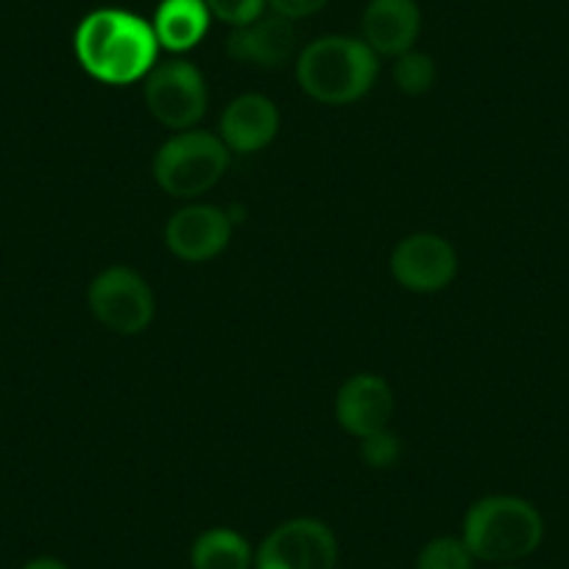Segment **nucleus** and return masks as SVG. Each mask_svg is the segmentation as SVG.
<instances>
[{"instance_id": "obj_1", "label": "nucleus", "mask_w": 569, "mask_h": 569, "mask_svg": "<svg viewBox=\"0 0 569 569\" xmlns=\"http://www.w3.org/2000/svg\"><path fill=\"white\" fill-rule=\"evenodd\" d=\"M73 51L81 70L109 87L142 81L154 70L160 42L154 26L126 9H96L79 23Z\"/></svg>"}, {"instance_id": "obj_2", "label": "nucleus", "mask_w": 569, "mask_h": 569, "mask_svg": "<svg viewBox=\"0 0 569 569\" xmlns=\"http://www.w3.org/2000/svg\"><path fill=\"white\" fill-rule=\"evenodd\" d=\"M463 545L475 561L508 563L533 556L545 541V519L533 502L517 495H489L463 517Z\"/></svg>"}, {"instance_id": "obj_3", "label": "nucleus", "mask_w": 569, "mask_h": 569, "mask_svg": "<svg viewBox=\"0 0 569 569\" xmlns=\"http://www.w3.org/2000/svg\"><path fill=\"white\" fill-rule=\"evenodd\" d=\"M377 53L352 37H321L297 59V81L305 96L327 107L360 101L377 79Z\"/></svg>"}, {"instance_id": "obj_4", "label": "nucleus", "mask_w": 569, "mask_h": 569, "mask_svg": "<svg viewBox=\"0 0 569 569\" xmlns=\"http://www.w3.org/2000/svg\"><path fill=\"white\" fill-rule=\"evenodd\" d=\"M232 151L212 131L188 129L162 142L154 157V179L173 199H196L223 179Z\"/></svg>"}, {"instance_id": "obj_5", "label": "nucleus", "mask_w": 569, "mask_h": 569, "mask_svg": "<svg viewBox=\"0 0 569 569\" xmlns=\"http://www.w3.org/2000/svg\"><path fill=\"white\" fill-rule=\"evenodd\" d=\"M87 305L98 325L114 336H140L157 316L151 284L129 266H112L98 273L87 291Z\"/></svg>"}, {"instance_id": "obj_6", "label": "nucleus", "mask_w": 569, "mask_h": 569, "mask_svg": "<svg viewBox=\"0 0 569 569\" xmlns=\"http://www.w3.org/2000/svg\"><path fill=\"white\" fill-rule=\"evenodd\" d=\"M142 98L157 123L177 131L193 129L210 103L204 73L188 59L154 64V70L142 79Z\"/></svg>"}, {"instance_id": "obj_7", "label": "nucleus", "mask_w": 569, "mask_h": 569, "mask_svg": "<svg viewBox=\"0 0 569 569\" xmlns=\"http://www.w3.org/2000/svg\"><path fill=\"white\" fill-rule=\"evenodd\" d=\"M336 533L313 517L277 525L254 552V569H336Z\"/></svg>"}, {"instance_id": "obj_8", "label": "nucleus", "mask_w": 569, "mask_h": 569, "mask_svg": "<svg viewBox=\"0 0 569 569\" xmlns=\"http://www.w3.org/2000/svg\"><path fill=\"white\" fill-rule=\"evenodd\" d=\"M391 273L405 291L439 293L458 277V254L441 234H408L391 251Z\"/></svg>"}, {"instance_id": "obj_9", "label": "nucleus", "mask_w": 569, "mask_h": 569, "mask_svg": "<svg viewBox=\"0 0 569 569\" xmlns=\"http://www.w3.org/2000/svg\"><path fill=\"white\" fill-rule=\"evenodd\" d=\"M393 410H397L393 388L380 375H369V371L349 377L336 397L338 425L360 441L388 430Z\"/></svg>"}, {"instance_id": "obj_10", "label": "nucleus", "mask_w": 569, "mask_h": 569, "mask_svg": "<svg viewBox=\"0 0 569 569\" xmlns=\"http://www.w3.org/2000/svg\"><path fill=\"white\" fill-rule=\"evenodd\" d=\"M232 240V221L212 204H190L173 212L166 223V246L184 262H207Z\"/></svg>"}, {"instance_id": "obj_11", "label": "nucleus", "mask_w": 569, "mask_h": 569, "mask_svg": "<svg viewBox=\"0 0 569 569\" xmlns=\"http://www.w3.org/2000/svg\"><path fill=\"white\" fill-rule=\"evenodd\" d=\"M277 103L260 92H246L229 101L221 114V140L234 154H254L279 134Z\"/></svg>"}, {"instance_id": "obj_12", "label": "nucleus", "mask_w": 569, "mask_h": 569, "mask_svg": "<svg viewBox=\"0 0 569 569\" xmlns=\"http://www.w3.org/2000/svg\"><path fill=\"white\" fill-rule=\"evenodd\" d=\"M421 31V9L416 0H369L363 12V42L380 57H402L413 51Z\"/></svg>"}, {"instance_id": "obj_13", "label": "nucleus", "mask_w": 569, "mask_h": 569, "mask_svg": "<svg viewBox=\"0 0 569 569\" xmlns=\"http://www.w3.org/2000/svg\"><path fill=\"white\" fill-rule=\"evenodd\" d=\"M227 53L234 62L254 64V68H282L297 53V29L291 20L262 14L243 29H232L227 37Z\"/></svg>"}, {"instance_id": "obj_14", "label": "nucleus", "mask_w": 569, "mask_h": 569, "mask_svg": "<svg viewBox=\"0 0 569 569\" xmlns=\"http://www.w3.org/2000/svg\"><path fill=\"white\" fill-rule=\"evenodd\" d=\"M210 20L212 14L204 0H162L151 26L160 48L171 53H188L207 37Z\"/></svg>"}, {"instance_id": "obj_15", "label": "nucleus", "mask_w": 569, "mask_h": 569, "mask_svg": "<svg viewBox=\"0 0 569 569\" xmlns=\"http://www.w3.org/2000/svg\"><path fill=\"white\" fill-rule=\"evenodd\" d=\"M190 567L193 569H251L254 552L249 541L232 528H210L190 547Z\"/></svg>"}, {"instance_id": "obj_16", "label": "nucleus", "mask_w": 569, "mask_h": 569, "mask_svg": "<svg viewBox=\"0 0 569 569\" xmlns=\"http://www.w3.org/2000/svg\"><path fill=\"white\" fill-rule=\"evenodd\" d=\"M416 569H475V556L463 545V539L436 536L419 550Z\"/></svg>"}, {"instance_id": "obj_17", "label": "nucleus", "mask_w": 569, "mask_h": 569, "mask_svg": "<svg viewBox=\"0 0 569 569\" xmlns=\"http://www.w3.org/2000/svg\"><path fill=\"white\" fill-rule=\"evenodd\" d=\"M436 76H439V70H436L433 57H427L421 51L402 53L393 64V81L408 96H425L436 84Z\"/></svg>"}, {"instance_id": "obj_18", "label": "nucleus", "mask_w": 569, "mask_h": 569, "mask_svg": "<svg viewBox=\"0 0 569 569\" xmlns=\"http://www.w3.org/2000/svg\"><path fill=\"white\" fill-rule=\"evenodd\" d=\"M204 3L212 18L232 26V29H243V26L260 20L268 7V0H204Z\"/></svg>"}, {"instance_id": "obj_19", "label": "nucleus", "mask_w": 569, "mask_h": 569, "mask_svg": "<svg viewBox=\"0 0 569 569\" xmlns=\"http://www.w3.org/2000/svg\"><path fill=\"white\" fill-rule=\"evenodd\" d=\"M363 458L369 467H391L399 458V439L393 433H388V430L369 436V439H363Z\"/></svg>"}, {"instance_id": "obj_20", "label": "nucleus", "mask_w": 569, "mask_h": 569, "mask_svg": "<svg viewBox=\"0 0 569 569\" xmlns=\"http://www.w3.org/2000/svg\"><path fill=\"white\" fill-rule=\"evenodd\" d=\"M327 3L330 0H268L271 12L284 20H291V23L310 18V14H319Z\"/></svg>"}, {"instance_id": "obj_21", "label": "nucleus", "mask_w": 569, "mask_h": 569, "mask_svg": "<svg viewBox=\"0 0 569 569\" xmlns=\"http://www.w3.org/2000/svg\"><path fill=\"white\" fill-rule=\"evenodd\" d=\"M20 569H70V567L53 556H40V558H31V561H26Z\"/></svg>"}, {"instance_id": "obj_22", "label": "nucleus", "mask_w": 569, "mask_h": 569, "mask_svg": "<svg viewBox=\"0 0 569 569\" xmlns=\"http://www.w3.org/2000/svg\"><path fill=\"white\" fill-rule=\"evenodd\" d=\"M497 569H519V567H511V563H508V567H497Z\"/></svg>"}]
</instances>
